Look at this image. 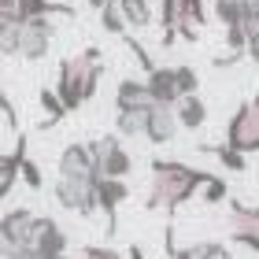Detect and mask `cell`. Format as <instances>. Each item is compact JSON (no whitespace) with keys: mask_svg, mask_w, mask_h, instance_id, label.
I'll list each match as a JSON object with an SVG mask.
<instances>
[{"mask_svg":"<svg viewBox=\"0 0 259 259\" xmlns=\"http://www.w3.org/2000/svg\"><path fill=\"white\" fill-rule=\"evenodd\" d=\"M148 170H152V185L145 196V211H167V215H174L193 193H204V185L215 178V174L196 170L178 159H152Z\"/></svg>","mask_w":259,"mask_h":259,"instance_id":"cell-1","label":"cell"},{"mask_svg":"<svg viewBox=\"0 0 259 259\" xmlns=\"http://www.w3.org/2000/svg\"><path fill=\"white\" fill-rule=\"evenodd\" d=\"M100 74H104V56H100L97 45H89L81 56H67L60 63V78H56V93H60L63 108L74 111L81 104H89L97 97Z\"/></svg>","mask_w":259,"mask_h":259,"instance_id":"cell-2","label":"cell"},{"mask_svg":"<svg viewBox=\"0 0 259 259\" xmlns=\"http://www.w3.org/2000/svg\"><path fill=\"white\" fill-rule=\"evenodd\" d=\"M159 26L163 49H174L178 41H200V30L207 26L204 0H163L159 4Z\"/></svg>","mask_w":259,"mask_h":259,"instance_id":"cell-3","label":"cell"},{"mask_svg":"<svg viewBox=\"0 0 259 259\" xmlns=\"http://www.w3.org/2000/svg\"><path fill=\"white\" fill-rule=\"evenodd\" d=\"M226 145L233 152H241V156L259 152V93H255L252 100L237 104L233 119L226 122Z\"/></svg>","mask_w":259,"mask_h":259,"instance_id":"cell-4","label":"cell"},{"mask_svg":"<svg viewBox=\"0 0 259 259\" xmlns=\"http://www.w3.org/2000/svg\"><path fill=\"white\" fill-rule=\"evenodd\" d=\"M97 189H100V178H56V185H52L60 207L74 211V215H81V219H89L93 211L100 207Z\"/></svg>","mask_w":259,"mask_h":259,"instance_id":"cell-5","label":"cell"},{"mask_svg":"<svg viewBox=\"0 0 259 259\" xmlns=\"http://www.w3.org/2000/svg\"><path fill=\"white\" fill-rule=\"evenodd\" d=\"M33 222H37V215H33L30 207H11L4 215V222H0V252L11 255L19 248H30Z\"/></svg>","mask_w":259,"mask_h":259,"instance_id":"cell-6","label":"cell"},{"mask_svg":"<svg viewBox=\"0 0 259 259\" xmlns=\"http://www.w3.org/2000/svg\"><path fill=\"white\" fill-rule=\"evenodd\" d=\"M93 156H97V170H100V178H126L130 167H134V159H130V152L122 148V141L119 137H100V141H93Z\"/></svg>","mask_w":259,"mask_h":259,"instance_id":"cell-7","label":"cell"},{"mask_svg":"<svg viewBox=\"0 0 259 259\" xmlns=\"http://www.w3.org/2000/svg\"><path fill=\"white\" fill-rule=\"evenodd\" d=\"M226 230L237 244L259 252V207H248V204H241V200H233L230 215H226Z\"/></svg>","mask_w":259,"mask_h":259,"instance_id":"cell-8","label":"cell"},{"mask_svg":"<svg viewBox=\"0 0 259 259\" xmlns=\"http://www.w3.org/2000/svg\"><path fill=\"white\" fill-rule=\"evenodd\" d=\"M30 248L37 259H52V255H63L67 252V233L56 219L49 215H37L33 222V233H30Z\"/></svg>","mask_w":259,"mask_h":259,"instance_id":"cell-9","label":"cell"},{"mask_svg":"<svg viewBox=\"0 0 259 259\" xmlns=\"http://www.w3.org/2000/svg\"><path fill=\"white\" fill-rule=\"evenodd\" d=\"M60 178H100L93 145H78V141H70V145L60 152Z\"/></svg>","mask_w":259,"mask_h":259,"instance_id":"cell-10","label":"cell"},{"mask_svg":"<svg viewBox=\"0 0 259 259\" xmlns=\"http://www.w3.org/2000/svg\"><path fill=\"white\" fill-rule=\"evenodd\" d=\"M52 49V22L49 19H37V22H26L19 33V56L22 60H30V63H37L45 60Z\"/></svg>","mask_w":259,"mask_h":259,"instance_id":"cell-11","label":"cell"},{"mask_svg":"<svg viewBox=\"0 0 259 259\" xmlns=\"http://www.w3.org/2000/svg\"><path fill=\"white\" fill-rule=\"evenodd\" d=\"M152 93H148V81H137V78H122L119 89H115V111H148L152 108Z\"/></svg>","mask_w":259,"mask_h":259,"instance_id":"cell-12","label":"cell"},{"mask_svg":"<svg viewBox=\"0 0 259 259\" xmlns=\"http://www.w3.org/2000/svg\"><path fill=\"white\" fill-rule=\"evenodd\" d=\"M145 81H148V93H152V100H156V104H163V108H178V104H182L174 67H156Z\"/></svg>","mask_w":259,"mask_h":259,"instance_id":"cell-13","label":"cell"},{"mask_svg":"<svg viewBox=\"0 0 259 259\" xmlns=\"http://www.w3.org/2000/svg\"><path fill=\"white\" fill-rule=\"evenodd\" d=\"M97 196H100V211L108 215V237H115V226H119V204L130 196V185L126 182H119V178H100V189H97Z\"/></svg>","mask_w":259,"mask_h":259,"instance_id":"cell-14","label":"cell"},{"mask_svg":"<svg viewBox=\"0 0 259 259\" xmlns=\"http://www.w3.org/2000/svg\"><path fill=\"white\" fill-rule=\"evenodd\" d=\"M174 134H178V115H174V108L152 104V108H148V126H145V137L152 141V145H167V141H174Z\"/></svg>","mask_w":259,"mask_h":259,"instance_id":"cell-15","label":"cell"},{"mask_svg":"<svg viewBox=\"0 0 259 259\" xmlns=\"http://www.w3.org/2000/svg\"><path fill=\"white\" fill-rule=\"evenodd\" d=\"M22 163H26V134H19L15 148L0 156V196H8L15 189V182L22 178Z\"/></svg>","mask_w":259,"mask_h":259,"instance_id":"cell-16","label":"cell"},{"mask_svg":"<svg viewBox=\"0 0 259 259\" xmlns=\"http://www.w3.org/2000/svg\"><path fill=\"white\" fill-rule=\"evenodd\" d=\"M49 15H78L74 4H60V0H19V22H37Z\"/></svg>","mask_w":259,"mask_h":259,"instance_id":"cell-17","label":"cell"},{"mask_svg":"<svg viewBox=\"0 0 259 259\" xmlns=\"http://www.w3.org/2000/svg\"><path fill=\"white\" fill-rule=\"evenodd\" d=\"M174 115H178V126L182 130H200L207 122V104L200 97H185L178 108H174Z\"/></svg>","mask_w":259,"mask_h":259,"instance_id":"cell-18","label":"cell"},{"mask_svg":"<svg viewBox=\"0 0 259 259\" xmlns=\"http://www.w3.org/2000/svg\"><path fill=\"white\" fill-rule=\"evenodd\" d=\"M37 100H41L45 115H49V119H41L37 130H52V126H60V122L67 119V108H63V100H60V93H56V89H41Z\"/></svg>","mask_w":259,"mask_h":259,"instance_id":"cell-19","label":"cell"},{"mask_svg":"<svg viewBox=\"0 0 259 259\" xmlns=\"http://www.w3.org/2000/svg\"><path fill=\"white\" fill-rule=\"evenodd\" d=\"M148 126V111H115V134L119 137H141Z\"/></svg>","mask_w":259,"mask_h":259,"instance_id":"cell-20","label":"cell"},{"mask_svg":"<svg viewBox=\"0 0 259 259\" xmlns=\"http://www.w3.org/2000/svg\"><path fill=\"white\" fill-rule=\"evenodd\" d=\"M119 8H122L126 22H130V30H145L148 22H152V8H148V0H119Z\"/></svg>","mask_w":259,"mask_h":259,"instance_id":"cell-21","label":"cell"},{"mask_svg":"<svg viewBox=\"0 0 259 259\" xmlns=\"http://www.w3.org/2000/svg\"><path fill=\"white\" fill-rule=\"evenodd\" d=\"M200 152H207V156H215L226 170H244L248 167V159L241 156V152H233L230 145H200Z\"/></svg>","mask_w":259,"mask_h":259,"instance_id":"cell-22","label":"cell"},{"mask_svg":"<svg viewBox=\"0 0 259 259\" xmlns=\"http://www.w3.org/2000/svg\"><path fill=\"white\" fill-rule=\"evenodd\" d=\"M19 33H22L19 19H0V52L4 56H19Z\"/></svg>","mask_w":259,"mask_h":259,"instance_id":"cell-23","label":"cell"},{"mask_svg":"<svg viewBox=\"0 0 259 259\" xmlns=\"http://www.w3.org/2000/svg\"><path fill=\"white\" fill-rule=\"evenodd\" d=\"M100 22H104V30H108V33H119V37H126V30H130V22H126V15H122L119 0H111V4L100 11Z\"/></svg>","mask_w":259,"mask_h":259,"instance_id":"cell-24","label":"cell"},{"mask_svg":"<svg viewBox=\"0 0 259 259\" xmlns=\"http://www.w3.org/2000/svg\"><path fill=\"white\" fill-rule=\"evenodd\" d=\"M174 78H178V93H182V100L185 97H200V74H196V70L189 67V63H178V67H174Z\"/></svg>","mask_w":259,"mask_h":259,"instance_id":"cell-25","label":"cell"},{"mask_svg":"<svg viewBox=\"0 0 259 259\" xmlns=\"http://www.w3.org/2000/svg\"><path fill=\"white\" fill-rule=\"evenodd\" d=\"M22 182H26V189H33V193H37L41 185H45V178H41V167H37V163H33L30 156H26V163H22Z\"/></svg>","mask_w":259,"mask_h":259,"instance_id":"cell-26","label":"cell"},{"mask_svg":"<svg viewBox=\"0 0 259 259\" xmlns=\"http://www.w3.org/2000/svg\"><path fill=\"white\" fill-rule=\"evenodd\" d=\"M226 193H230L226 182H222V178H211V182L204 185V193H200V196H204L207 204H219V200H226Z\"/></svg>","mask_w":259,"mask_h":259,"instance_id":"cell-27","label":"cell"},{"mask_svg":"<svg viewBox=\"0 0 259 259\" xmlns=\"http://www.w3.org/2000/svg\"><path fill=\"white\" fill-rule=\"evenodd\" d=\"M74 259H126V255H119L115 248H104V244H89V248H81Z\"/></svg>","mask_w":259,"mask_h":259,"instance_id":"cell-28","label":"cell"},{"mask_svg":"<svg viewBox=\"0 0 259 259\" xmlns=\"http://www.w3.org/2000/svg\"><path fill=\"white\" fill-rule=\"evenodd\" d=\"M126 49H130V52H134V56H137V63H141V70H145V78L152 74V70H156V63H152V60H148V52H145V49H141V41H134V37H126Z\"/></svg>","mask_w":259,"mask_h":259,"instance_id":"cell-29","label":"cell"},{"mask_svg":"<svg viewBox=\"0 0 259 259\" xmlns=\"http://www.w3.org/2000/svg\"><path fill=\"white\" fill-rule=\"evenodd\" d=\"M244 30H248V37L259 33V0H248V4H244Z\"/></svg>","mask_w":259,"mask_h":259,"instance_id":"cell-30","label":"cell"},{"mask_svg":"<svg viewBox=\"0 0 259 259\" xmlns=\"http://www.w3.org/2000/svg\"><path fill=\"white\" fill-rule=\"evenodd\" d=\"M200 248H204V259H233V252L226 244H219V241H204Z\"/></svg>","mask_w":259,"mask_h":259,"instance_id":"cell-31","label":"cell"},{"mask_svg":"<svg viewBox=\"0 0 259 259\" xmlns=\"http://www.w3.org/2000/svg\"><path fill=\"white\" fill-rule=\"evenodd\" d=\"M0 19H19V0H0Z\"/></svg>","mask_w":259,"mask_h":259,"instance_id":"cell-32","label":"cell"},{"mask_svg":"<svg viewBox=\"0 0 259 259\" xmlns=\"http://www.w3.org/2000/svg\"><path fill=\"white\" fill-rule=\"evenodd\" d=\"M0 111H4V126H15V108H11L8 93H4V97H0Z\"/></svg>","mask_w":259,"mask_h":259,"instance_id":"cell-33","label":"cell"},{"mask_svg":"<svg viewBox=\"0 0 259 259\" xmlns=\"http://www.w3.org/2000/svg\"><path fill=\"white\" fill-rule=\"evenodd\" d=\"M248 60L259 63V33H252V37H248Z\"/></svg>","mask_w":259,"mask_h":259,"instance_id":"cell-34","label":"cell"},{"mask_svg":"<svg viewBox=\"0 0 259 259\" xmlns=\"http://www.w3.org/2000/svg\"><path fill=\"white\" fill-rule=\"evenodd\" d=\"M126 259H145V255H141V248H137V244H130V252H126Z\"/></svg>","mask_w":259,"mask_h":259,"instance_id":"cell-35","label":"cell"},{"mask_svg":"<svg viewBox=\"0 0 259 259\" xmlns=\"http://www.w3.org/2000/svg\"><path fill=\"white\" fill-rule=\"evenodd\" d=\"M52 259H67V255H52Z\"/></svg>","mask_w":259,"mask_h":259,"instance_id":"cell-36","label":"cell"}]
</instances>
